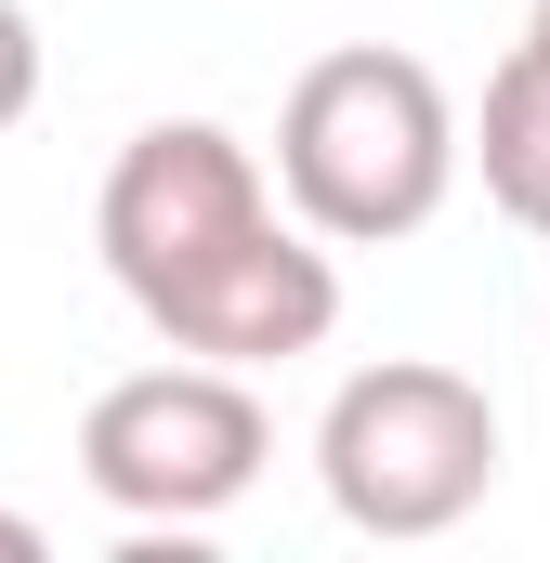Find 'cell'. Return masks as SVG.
I'll return each mask as SVG.
<instances>
[{
	"instance_id": "cell-1",
	"label": "cell",
	"mask_w": 550,
	"mask_h": 563,
	"mask_svg": "<svg viewBox=\"0 0 550 563\" xmlns=\"http://www.w3.org/2000/svg\"><path fill=\"white\" fill-rule=\"evenodd\" d=\"M459 184V106L446 79L394 40H341L288 79L275 106V197L288 223H315L328 250H394L446 210Z\"/></svg>"
},
{
	"instance_id": "cell-2",
	"label": "cell",
	"mask_w": 550,
	"mask_h": 563,
	"mask_svg": "<svg viewBox=\"0 0 550 563\" xmlns=\"http://www.w3.org/2000/svg\"><path fill=\"white\" fill-rule=\"evenodd\" d=\"M315 485L354 538H446L485 511L498 485V407L472 367H432V354H381L328 394L315 420Z\"/></svg>"
},
{
	"instance_id": "cell-3",
	"label": "cell",
	"mask_w": 550,
	"mask_h": 563,
	"mask_svg": "<svg viewBox=\"0 0 550 563\" xmlns=\"http://www.w3.org/2000/svg\"><path fill=\"white\" fill-rule=\"evenodd\" d=\"M263 459H275V420L250 394V367L170 354V367H132L79 407V485L119 525H184L197 538L210 511H237L263 485Z\"/></svg>"
},
{
	"instance_id": "cell-4",
	"label": "cell",
	"mask_w": 550,
	"mask_h": 563,
	"mask_svg": "<svg viewBox=\"0 0 550 563\" xmlns=\"http://www.w3.org/2000/svg\"><path fill=\"white\" fill-rule=\"evenodd\" d=\"M263 210H275L263 144H237L223 119H144L119 144V170H106V197H92V250H106L119 301H144L157 276H184L197 250L250 236Z\"/></svg>"
},
{
	"instance_id": "cell-5",
	"label": "cell",
	"mask_w": 550,
	"mask_h": 563,
	"mask_svg": "<svg viewBox=\"0 0 550 563\" xmlns=\"http://www.w3.org/2000/svg\"><path fill=\"white\" fill-rule=\"evenodd\" d=\"M132 314L170 354H197V367H288V354H315V341L341 328V263H328L315 223L263 210L250 236H223V250H197L184 276H157Z\"/></svg>"
},
{
	"instance_id": "cell-6",
	"label": "cell",
	"mask_w": 550,
	"mask_h": 563,
	"mask_svg": "<svg viewBox=\"0 0 550 563\" xmlns=\"http://www.w3.org/2000/svg\"><path fill=\"white\" fill-rule=\"evenodd\" d=\"M459 157L485 170V197L525 223V236H550V66L512 40V66L485 79V119L459 132Z\"/></svg>"
},
{
	"instance_id": "cell-7",
	"label": "cell",
	"mask_w": 550,
	"mask_h": 563,
	"mask_svg": "<svg viewBox=\"0 0 550 563\" xmlns=\"http://www.w3.org/2000/svg\"><path fill=\"white\" fill-rule=\"evenodd\" d=\"M40 106V26H26V0H0V132Z\"/></svg>"
},
{
	"instance_id": "cell-8",
	"label": "cell",
	"mask_w": 550,
	"mask_h": 563,
	"mask_svg": "<svg viewBox=\"0 0 550 563\" xmlns=\"http://www.w3.org/2000/svg\"><path fill=\"white\" fill-rule=\"evenodd\" d=\"M40 551H53V538H40L26 511H0V563H40Z\"/></svg>"
},
{
	"instance_id": "cell-9",
	"label": "cell",
	"mask_w": 550,
	"mask_h": 563,
	"mask_svg": "<svg viewBox=\"0 0 550 563\" xmlns=\"http://www.w3.org/2000/svg\"><path fill=\"white\" fill-rule=\"evenodd\" d=\"M525 53H538V66H550V0H538V13H525Z\"/></svg>"
}]
</instances>
